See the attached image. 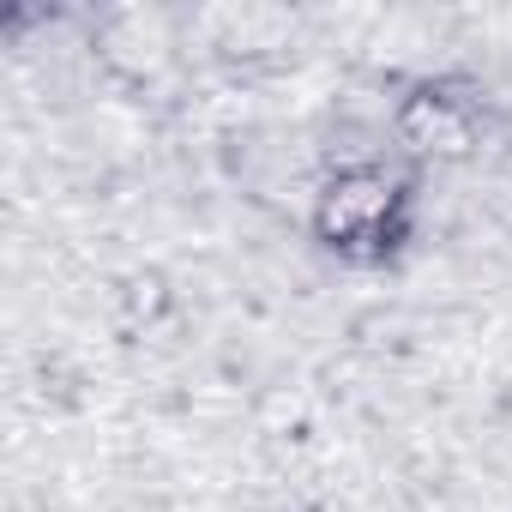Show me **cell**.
Masks as SVG:
<instances>
[{
    "label": "cell",
    "mask_w": 512,
    "mask_h": 512,
    "mask_svg": "<svg viewBox=\"0 0 512 512\" xmlns=\"http://www.w3.org/2000/svg\"><path fill=\"white\" fill-rule=\"evenodd\" d=\"M392 181L386 175H374V169H356V175H344L332 193H326V205H320V223H326V235H338V241H362V235H374V229H386V211H392Z\"/></svg>",
    "instance_id": "obj_1"
}]
</instances>
